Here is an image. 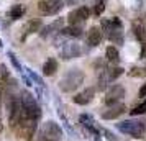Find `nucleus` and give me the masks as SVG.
Instances as JSON below:
<instances>
[{"label":"nucleus","mask_w":146,"mask_h":141,"mask_svg":"<svg viewBox=\"0 0 146 141\" xmlns=\"http://www.w3.org/2000/svg\"><path fill=\"white\" fill-rule=\"evenodd\" d=\"M130 75H131V77H143V75H145V71L139 69V67H135V69H131Z\"/></svg>","instance_id":"obj_27"},{"label":"nucleus","mask_w":146,"mask_h":141,"mask_svg":"<svg viewBox=\"0 0 146 141\" xmlns=\"http://www.w3.org/2000/svg\"><path fill=\"white\" fill-rule=\"evenodd\" d=\"M84 82V74L79 69H71L67 74H64V77L59 81V89L62 92H74L80 87V84Z\"/></svg>","instance_id":"obj_1"},{"label":"nucleus","mask_w":146,"mask_h":141,"mask_svg":"<svg viewBox=\"0 0 146 141\" xmlns=\"http://www.w3.org/2000/svg\"><path fill=\"white\" fill-rule=\"evenodd\" d=\"M121 20L117 18V17H113V18H107V20H102V28L108 31V30H113V28H121Z\"/></svg>","instance_id":"obj_17"},{"label":"nucleus","mask_w":146,"mask_h":141,"mask_svg":"<svg viewBox=\"0 0 146 141\" xmlns=\"http://www.w3.org/2000/svg\"><path fill=\"white\" fill-rule=\"evenodd\" d=\"M80 54V46L77 43H66L64 46L61 48V58L62 59H74Z\"/></svg>","instance_id":"obj_10"},{"label":"nucleus","mask_w":146,"mask_h":141,"mask_svg":"<svg viewBox=\"0 0 146 141\" xmlns=\"http://www.w3.org/2000/svg\"><path fill=\"white\" fill-rule=\"evenodd\" d=\"M107 38L115 43V44H121L123 43V31L121 28H113V30H108L107 31Z\"/></svg>","instance_id":"obj_15"},{"label":"nucleus","mask_w":146,"mask_h":141,"mask_svg":"<svg viewBox=\"0 0 146 141\" xmlns=\"http://www.w3.org/2000/svg\"><path fill=\"white\" fill-rule=\"evenodd\" d=\"M130 113H131V117H136V115L146 113V100H145V102H141L139 105H136V107L133 108V110H130Z\"/></svg>","instance_id":"obj_24"},{"label":"nucleus","mask_w":146,"mask_h":141,"mask_svg":"<svg viewBox=\"0 0 146 141\" xmlns=\"http://www.w3.org/2000/svg\"><path fill=\"white\" fill-rule=\"evenodd\" d=\"M0 131H2V125H0Z\"/></svg>","instance_id":"obj_34"},{"label":"nucleus","mask_w":146,"mask_h":141,"mask_svg":"<svg viewBox=\"0 0 146 141\" xmlns=\"http://www.w3.org/2000/svg\"><path fill=\"white\" fill-rule=\"evenodd\" d=\"M139 97H146V84H143L139 89Z\"/></svg>","instance_id":"obj_31"},{"label":"nucleus","mask_w":146,"mask_h":141,"mask_svg":"<svg viewBox=\"0 0 146 141\" xmlns=\"http://www.w3.org/2000/svg\"><path fill=\"white\" fill-rule=\"evenodd\" d=\"M28 74H30V75H31V77H33V81H36V82H38V84H43V81H41L40 77H38V75L35 74V72H33V71H31V69H28Z\"/></svg>","instance_id":"obj_29"},{"label":"nucleus","mask_w":146,"mask_h":141,"mask_svg":"<svg viewBox=\"0 0 146 141\" xmlns=\"http://www.w3.org/2000/svg\"><path fill=\"white\" fill-rule=\"evenodd\" d=\"M61 138H62V130L58 123L54 121L43 123L38 134V141H61Z\"/></svg>","instance_id":"obj_4"},{"label":"nucleus","mask_w":146,"mask_h":141,"mask_svg":"<svg viewBox=\"0 0 146 141\" xmlns=\"http://www.w3.org/2000/svg\"><path fill=\"white\" fill-rule=\"evenodd\" d=\"M36 128H38V120L33 118H21V121L17 125V131L20 133V136L25 141H31L33 140L35 133H36Z\"/></svg>","instance_id":"obj_5"},{"label":"nucleus","mask_w":146,"mask_h":141,"mask_svg":"<svg viewBox=\"0 0 146 141\" xmlns=\"http://www.w3.org/2000/svg\"><path fill=\"white\" fill-rule=\"evenodd\" d=\"M121 133L130 134L133 138H143L146 131V125L145 121H139V120H125V121H120L117 125Z\"/></svg>","instance_id":"obj_3"},{"label":"nucleus","mask_w":146,"mask_h":141,"mask_svg":"<svg viewBox=\"0 0 146 141\" xmlns=\"http://www.w3.org/2000/svg\"><path fill=\"white\" fill-rule=\"evenodd\" d=\"M102 40H104V33H102L100 28L92 26L89 30V33H87V44L89 46H99Z\"/></svg>","instance_id":"obj_11"},{"label":"nucleus","mask_w":146,"mask_h":141,"mask_svg":"<svg viewBox=\"0 0 146 141\" xmlns=\"http://www.w3.org/2000/svg\"><path fill=\"white\" fill-rule=\"evenodd\" d=\"M61 33L67 38H79V36H82V28H80V25H69L67 28L61 30Z\"/></svg>","instance_id":"obj_14"},{"label":"nucleus","mask_w":146,"mask_h":141,"mask_svg":"<svg viewBox=\"0 0 146 141\" xmlns=\"http://www.w3.org/2000/svg\"><path fill=\"white\" fill-rule=\"evenodd\" d=\"M62 25H64V20H62V18H58V20L54 21V23L48 25L46 28H43V31H41V36H44V38H46V36H49L51 33H56V31H58L61 26H62Z\"/></svg>","instance_id":"obj_16"},{"label":"nucleus","mask_w":146,"mask_h":141,"mask_svg":"<svg viewBox=\"0 0 146 141\" xmlns=\"http://www.w3.org/2000/svg\"><path fill=\"white\" fill-rule=\"evenodd\" d=\"M21 100V108H23V117L25 118H33V120H40L41 117V108L38 102L35 100V97L28 92H23L20 97Z\"/></svg>","instance_id":"obj_2"},{"label":"nucleus","mask_w":146,"mask_h":141,"mask_svg":"<svg viewBox=\"0 0 146 141\" xmlns=\"http://www.w3.org/2000/svg\"><path fill=\"white\" fill-rule=\"evenodd\" d=\"M62 7H64L62 0H43L38 3V10L41 15H54L61 12Z\"/></svg>","instance_id":"obj_7"},{"label":"nucleus","mask_w":146,"mask_h":141,"mask_svg":"<svg viewBox=\"0 0 146 141\" xmlns=\"http://www.w3.org/2000/svg\"><path fill=\"white\" fill-rule=\"evenodd\" d=\"M2 97H3V90L0 89V107H2Z\"/></svg>","instance_id":"obj_33"},{"label":"nucleus","mask_w":146,"mask_h":141,"mask_svg":"<svg viewBox=\"0 0 146 141\" xmlns=\"http://www.w3.org/2000/svg\"><path fill=\"white\" fill-rule=\"evenodd\" d=\"M123 97H125V87H121V85H113V87L105 94V103L107 105L120 103V100H121Z\"/></svg>","instance_id":"obj_9"},{"label":"nucleus","mask_w":146,"mask_h":141,"mask_svg":"<svg viewBox=\"0 0 146 141\" xmlns=\"http://www.w3.org/2000/svg\"><path fill=\"white\" fill-rule=\"evenodd\" d=\"M56 69H58V62L54 58H49V59L43 64V74L44 75H53L56 72Z\"/></svg>","instance_id":"obj_18"},{"label":"nucleus","mask_w":146,"mask_h":141,"mask_svg":"<svg viewBox=\"0 0 146 141\" xmlns=\"http://www.w3.org/2000/svg\"><path fill=\"white\" fill-rule=\"evenodd\" d=\"M94 94H95V90H94L92 87H89V89H86V90H82L80 94H77L72 100H74V103H77V105H87V103L94 99Z\"/></svg>","instance_id":"obj_12"},{"label":"nucleus","mask_w":146,"mask_h":141,"mask_svg":"<svg viewBox=\"0 0 146 141\" xmlns=\"http://www.w3.org/2000/svg\"><path fill=\"white\" fill-rule=\"evenodd\" d=\"M8 56H10L12 62H13V66H15V67H17V69H18V71L21 72V66H20V62H18V59L15 58V54H13V53H8Z\"/></svg>","instance_id":"obj_28"},{"label":"nucleus","mask_w":146,"mask_h":141,"mask_svg":"<svg viewBox=\"0 0 146 141\" xmlns=\"http://www.w3.org/2000/svg\"><path fill=\"white\" fill-rule=\"evenodd\" d=\"M105 58H107V61H110V62H118L120 56H118V51H117V48H115V46H108V48H107Z\"/></svg>","instance_id":"obj_22"},{"label":"nucleus","mask_w":146,"mask_h":141,"mask_svg":"<svg viewBox=\"0 0 146 141\" xmlns=\"http://www.w3.org/2000/svg\"><path fill=\"white\" fill-rule=\"evenodd\" d=\"M133 33H135V36H136L139 41H143V38H145V33H146V28L143 26L139 21H135V23H133Z\"/></svg>","instance_id":"obj_23"},{"label":"nucleus","mask_w":146,"mask_h":141,"mask_svg":"<svg viewBox=\"0 0 146 141\" xmlns=\"http://www.w3.org/2000/svg\"><path fill=\"white\" fill-rule=\"evenodd\" d=\"M7 77H8V71H7V67L3 66V64H0V84H3Z\"/></svg>","instance_id":"obj_26"},{"label":"nucleus","mask_w":146,"mask_h":141,"mask_svg":"<svg viewBox=\"0 0 146 141\" xmlns=\"http://www.w3.org/2000/svg\"><path fill=\"white\" fill-rule=\"evenodd\" d=\"M80 123H82L87 130H90L92 133L97 134V128H95V125H94L95 121H94V118L90 117V115H80Z\"/></svg>","instance_id":"obj_21"},{"label":"nucleus","mask_w":146,"mask_h":141,"mask_svg":"<svg viewBox=\"0 0 146 141\" xmlns=\"http://www.w3.org/2000/svg\"><path fill=\"white\" fill-rule=\"evenodd\" d=\"M89 15H90V12L87 7H79L69 13L67 21H69V25H80L82 21H86L89 18Z\"/></svg>","instance_id":"obj_8"},{"label":"nucleus","mask_w":146,"mask_h":141,"mask_svg":"<svg viewBox=\"0 0 146 141\" xmlns=\"http://www.w3.org/2000/svg\"><path fill=\"white\" fill-rule=\"evenodd\" d=\"M143 49H141V58H146V33H145V38H143Z\"/></svg>","instance_id":"obj_30"},{"label":"nucleus","mask_w":146,"mask_h":141,"mask_svg":"<svg viewBox=\"0 0 146 141\" xmlns=\"http://www.w3.org/2000/svg\"><path fill=\"white\" fill-rule=\"evenodd\" d=\"M105 0H97V3H95V8H94V13L95 15H102L104 13V10H105Z\"/></svg>","instance_id":"obj_25"},{"label":"nucleus","mask_w":146,"mask_h":141,"mask_svg":"<svg viewBox=\"0 0 146 141\" xmlns=\"http://www.w3.org/2000/svg\"><path fill=\"white\" fill-rule=\"evenodd\" d=\"M27 13V7L25 5H15V7L10 8V12H8V15H10V18H13V20H18V18H21L23 15Z\"/></svg>","instance_id":"obj_20"},{"label":"nucleus","mask_w":146,"mask_h":141,"mask_svg":"<svg viewBox=\"0 0 146 141\" xmlns=\"http://www.w3.org/2000/svg\"><path fill=\"white\" fill-rule=\"evenodd\" d=\"M105 136H107V138H108V140H110V141H117V140H115V138H113V134L110 133V131H105Z\"/></svg>","instance_id":"obj_32"},{"label":"nucleus","mask_w":146,"mask_h":141,"mask_svg":"<svg viewBox=\"0 0 146 141\" xmlns=\"http://www.w3.org/2000/svg\"><path fill=\"white\" fill-rule=\"evenodd\" d=\"M8 108H10V115H8L10 126L17 128V125H18V123L21 121V118H23L21 100H20V99H15V97H12V99H10V103H8Z\"/></svg>","instance_id":"obj_6"},{"label":"nucleus","mask_w":146,"mask_h":141,"mask_svg":"<svg viewBox=\"0 0 146 141\" xmlns=\"http://www.w3.org/2000/svg\"><path fill=\"white\" fill-rule=\"evenodd\" d=\"M126 108L125 105H121V103H117V105H113V107H110L107 112H104L102 113V118L104 120H115V118H118L120 115L125 112Z\"/></svg>","instance_id":"obj_13"},{"label":"nucleus","mask_w":146,"mask_h":141,"mask_svg":"<svg viewBox=\"0 0 146 141\" xmlns=\"http://www.w3.org/2000/svg\"><path fill=\"white\" fill-rule=\"evenodd\" d=\"M40 28H41V21L40 20H31L27 25V28H25V34H23L21 40L25 41L28 34H33V33H36V31H40Z\"/></svg>","instance_id":"obj_19"}]
</instances>
